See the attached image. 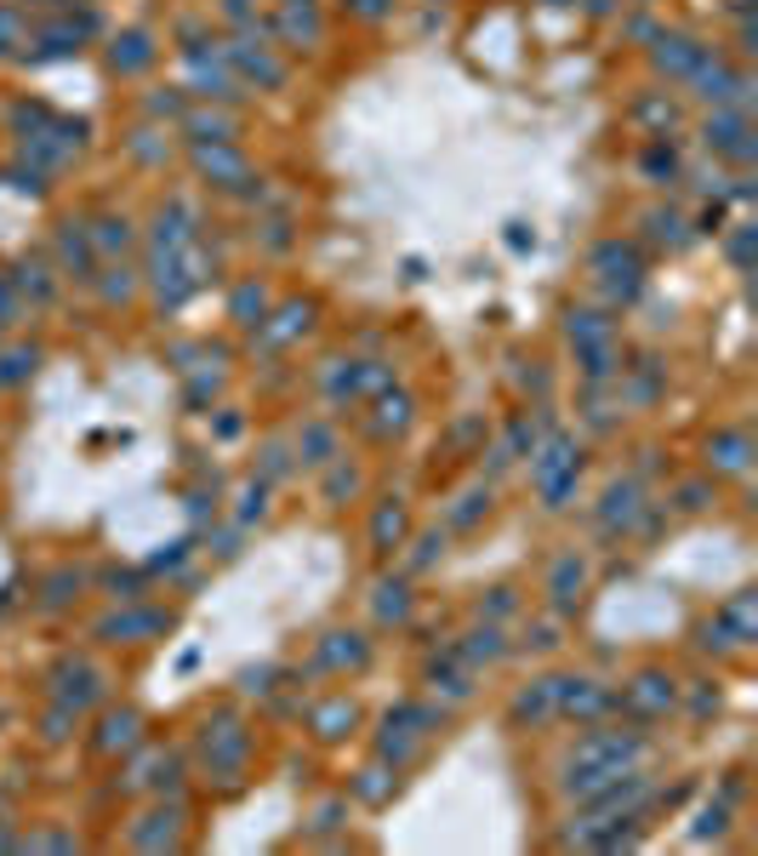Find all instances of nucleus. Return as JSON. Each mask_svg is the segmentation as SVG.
Segmentation results:
<instances>
[{
  "label": "nucleus",
  "instance_id": "f03ea898",
  "mask_svg": "<svg viewBox=\"0 0 758 856\" xmlns=\"http://www.w3.org/2000/svg\"><path fill=\"white\" fill-rule=\"evenodd\" d=\"M23 371H35V348H29V355H7V360H0V383H17Z\"/></svg>",
  "mask_w": 758,
  "mask_h": 856
},
{
  "label": "nucleus",
  "instance_id": "f257e3e1",
  "mask_svg": "<svg viewBox=\"0 0 758 856\" xmlns=\"http://www.w3.org/2000/svg\"><path fill=\"white\" fill-rule=\"evenodd\" d=\"M148 58V35H125V40H115V69H143Z\"/></svg>",
  "mask_w": 758,
  "mask_h": 856
}]
</instances>
